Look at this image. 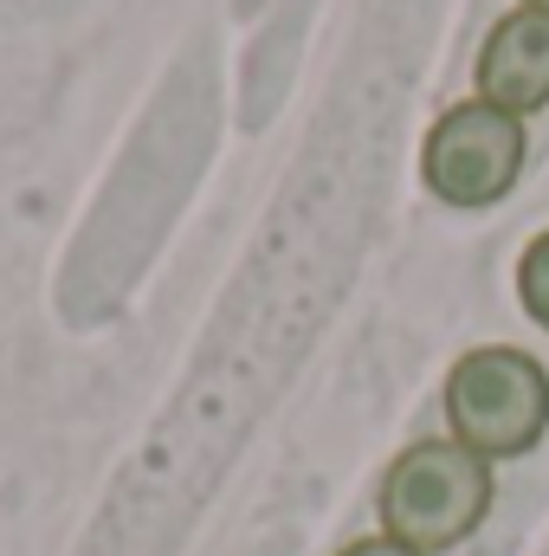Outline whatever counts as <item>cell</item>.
Wrapping results in <instances>:
<instances>
[{"label": "cell", "mask_w": 549, "mask_h": 556, "mask_svg": "<svg viewBox=\"0 0 549 556\" xmlns=\"http://www.w3.org/2000/svg\"><path fill=\"white\" fill-rule=\"evenodd\" d=\"M491 459L459 440H413L382 479V525L408 551H452L491 518Z\"/></svg>", "instance_id": "1"}, {"label": "cell", "mask_w": 549, "mask_h": 556, "mask_svg": "<svg viewBox=\"0 0 549 556\" xmlns=\"http://www.w3.org/2000/svg\"><path fill=\"white\" fill-rule=\"evenodd\" d=\"M446 420L478 459H518L549 427V376L531 350H465L446 376Z\"/></svg>", "instance_id": "2"}, {"label": "cell", "mask_w": 549, "mask_h": 556, "mask_svg": "<svg viewBox=\"0 0 549 556\" xmlns=\"http://www.w3.org/2000/svg\"><path fill=\"white\" fill-rule=\"evenodd\" d=\"M524 168V124L485 98L452 104L420 149V175L446 207H491L518 188Z\"/></svg>", "instance_id": "3"}, {"label": "cell", "mask_w": 549, "mask_h": 556, "mask_svg": "<svg viewBox=\"0 0 549 556\" xmlns=\"http://www.w3.org/2000/svg\"><path fill=\"white\" fill-rule=\"evenodd\" d=\"M478 98L524 117V111H544L549 104V13H505L478 52Z\"/></svg>", "instance_id": "4"}, {"label": "cell", "mask_w": 549, "mask_h": 556, "mask_svg": "<svg viewBox=\"0 0 549 556\" xmlns=\"http://www.w3.org/2000/svg\"><path fill=\"white\" fill-rule=\"evenodd\" d=\"M518 298H524V311L549 330V227L524 247V260H518Z\"/></svg>", "instance_id": "5"}, {"label": "cell", "mask_w": 549, "mask_h": 556, "mask_svg": "<svg viewBox=\"0 0 549 556\" xmlns=\"http://www.w3.org/2000/svg\"><path fill=\"white\" fill-rule=\"evenodd\" d=\"M343 556H420V551H408L401 538H388V531H382V538H356Z\"/></svg>", "instance_id": "6"}, {"label": "cell", "mask_w": 549, "mask_h": 556, "mask_svg": "<svg viewBox=\"0 0 549 556\" xmlns=\"http://www.w3.org/2000/svg\"><path fill=\"white\" fill-rule=\"evenodd\" d=\"M524 7H531V13H549V0H524Z\"/></svg>", "instance_id": "7"}]
</instances>
